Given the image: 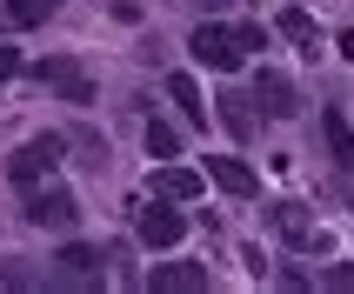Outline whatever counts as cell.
I'll return each mask as SVG.
<instances>
[{"label": "cell", "instance_id": "obj_1", "mask_svg": "<svg viewBox=\"0 0 354 294\" xmlns=\"http://www.w3.org/2000/svg\"><path fill=\"white\" fill-rule=\"evenodd\" d=\"M34 80L47 87V94H60L67 107H87V100H94V80H87V67H80V60H67V54L40 60V67H34Z\"/></svg>", "mask_w": 354, "mask_h": 294}, {"label": "cell", "instance_id": "obj_2", "mask_svg": "<svg viewBox=\"0 0 354 294\" xmlns=\"http://www.w3.org/2000/svg\"><path fill=\"white\" fill-rule=\"evenodd\" d=\"M60 154H67V140H60V134H34L14 160H7V174H14L20 187H34L40 174H54V167H60Z\"/></svg>", "mask_w": 354, "mask_h": 294}, {"label": "cell", "instance_id": "obj_3", "mask_svg": "<svg viewBox=\"0 0 354 294\" xmlns=\"http://www.w3.org/2000/svg\"><path fill=\"white\" fill-rule=\"evenodd\" d=\"M194 60L201 67H214V74H234L241 67V40H234V27H194Z\"/></svg>", "mask_w": 354, "mask_h": 294}, {"label": "cell", "instance_id": "obj_4", "mask_svg": "<svg viewBox=\"0 0 354 294\" xmlns=\"http://www.w3.org/2000/svg\"><path fill=\"white\" fill-rule=\"evenodd\" d=\"M74 194H67V187H40L34 201H27V221H34V228H54V235H67V228H74Z\"/></svg>", "mask_w": 354, "mask_h": 294}, {"label": "cell", "instance_id": "obj_5", "mask_svg": "<svg viewBox=\"0 0 354 294\" xmlns=\"http://www.w3.org/2000/svg\"><path fill=\"white\" fill-rule=\"evenodd\" d=\"M134 235L147 241V248H160V255H167V248H180V235H187V221L174 214V208H140V221H134Z\"/></svg>", "mask_w": 354, "mask_h": 294}, {"label": "cell", "instance_id": "obj_6", "mask_svg": "<svg viewBox=\"0 0 354 294\" xmlns=\"http://www.w3.org/2000/svg\"><path fill=\"white\" fill-rule=\"evenodd\" d=\"M248 100H261V114H268V120H288L301 107L295 87H288V74H274V67H261V74H254V94H248Z\"/></svg>", "mask_w": 354, "mask_h": 294}, {"label": "cell", "instance_id": "obj_7", "mask_svg": "<svg viewBox=\"0 0 354 294\" xmlns=\"http://www.w3.org/2000/svg\"><path fill=\"white\" fill-rule=\"evenodd\" d=\"M207 174H214V181H221V187H227L234 201H254V194H261L254 167H248V160H234V154H214V160H207Z\"/></svg>", "mask_w": 354, "mask_h": 294}, {"label": "cell", "instance_id": "obj_8", "mask_svg": "<svg viewBox=\"0 0 354 294\" xmlns=\"http://www.w3.org/2000/svg\"><path fill=\"white\" fill-rule=\"evenodd\" d=\"M147 288H160V294H194V288H207V268H194V261H160L154 275H147Z\"/></svg>", "mask_w": 354, "mask_h": 294}, {"label": "cell", "instance_id": "obj_9", "mask_svg": "<svg viewBox=\"0 0 354 294\" xmlns=\"http://www.w3.org/2000/svg\"><path fill=\"white\" fill-rule=\"evenodd\" d=\"M274 228H281L288 241H295V248H321V228H315L308 214H301L295 201H281V208H274Z\"/></svg>", "mask_w": 354, "mask_h": 294}, {"label": "cell", "instance_id": "obj_10", "mask_svg": "<svg viewBox=\"0 0 354 294\" xmlns=\"http://www.w3.org/2000/svg\"><path fill=\"white\" fill-rule=\"evenodd\" d=\"M221 127L234 140H254V107H248V94H221Z\"/></svg>", "mask_w": 354, "mask_h": 294}, {"label": "cell", "instance_id": "obj_11", "mask_svg": "<svg viewBox=\"0 0 354 294\" xmlns=\"http://www.w3.org/2000/svg\"><path fill=\"white\" fill-rule=\"evenodd\" d=\"M154 194L160 201H194L201 194V174H187V167H160V174H154Z\"/></svg>", "mask_w": 354, "mask_h": 294}, {"label": "cell", "instance_id": "obj_12", "mask_svg": "<svg viewBox=\"0 0 354 294\" xmlns=\"http://www.w3.org/2000/svg\"><path fill=\"white\" fill-rule=\"evenodd\" d=\"M321 134H328V147H335V160H341V167L354 174V127H348V120L335 114V107L321 114Z\"/></svg>", "mask_w": 354, "mask_h": 294}, {"label": "cell", "instance_id": "obj_13", "mask_svg": "<svg viewBox=\"0 0 354 294\" xmlns=\"http://www.w3.org/2000/svg\"><path fill=\"white\" fill-rule=\"evenodd\" d=\"M60 281H100V255L94 248H60Z\"/></svg>", "mask_w": 354, "mask_h": 294}, {"label": "cell", "instance_id": "obj_14", "mask_svg": "<svg viewBox=\"0 0 354 294\" xmlns=\"http://www.w3.org/2000/svg\"><path fill=\"white\" fill-rule=\"evenodd\" d=\"M167 100H180V114H187V120H207V100H201V87H194L187 74L167 80Z\"/></svg>", "mask_w": 354, "mask_h": 294}, {"label": "cell", "instance_id": "obj_15", "mask_svg": "<svg viewBox=\"0 0 354 294\" xmlns=\"http://www.w3.org/2000/svg\"><path fill=\"white\" fill-rule=\"evenodd\" d=\"M54 7H60V0H7V20H14V27H40Z\"/></svg>", "mask_w": 354, "mask_h": 294}, {"label": "cell", "instance_id": "obj_16", "mask_svg": "<svg viewBox=\"0 0 354 294\" xmlns=\"http://www.w3.org/2000/svg\"><path fill=\"white\" fill-rule=\"evenodd\" d=\"M147 154H154V160L180 154V134H174V120H147Z\"/></svg>", "mask_w": 354, "mask_h": 294}, {"label": "cell", "instance_id": "obj_17", "mask_svg": "<svg viewBox=\"0 0 354 294\" xmlns=\"http://www.w3.org/2000/svg\"><path fill=\"white\" fill-rule=\"evenodd\" d=\"M281 34H288V40H301V47L315 54V20L301 14V7H295V14H281Z\"/></svg>", "mask_w": 354, "mask_h": 294}, {"label": "cell", "instance_id": "obj_18", "mask_svg": "<svg viewBox=\"0 0 354 294\" xmlns=\"http://www.w3.org/2000/svg\"><path fill=\"white\" fill-rule=\"evenodd\" d=\"M20 74V47H7V40H0V80H14Z\"/></svg>", "mask_w": 354, "mask_h": 294}, {"label": "cell", "instance_id": "obj_19", "mask_svg": "<svg viewBox=\"0 0 354 294\" xmlns=\"http://www.w3.org/2000/svg\"><path fill=\"white\" fill-rule=\"evenodd\" d=\"M321 281H328V288H354V268H328Z\"/></svg>", "mask_w": 354, "mask_h": 294}, {"label": "cell", "instance_id": "obj_20", "mask_svg": "<svg viewBox=\"0 0 354 294\" xmlns=\"http://www.w3.org/2000/svg\"><path fill=\"white\" fill-rule=\"evenodd\" d=\"M335 47H341V60H354V27H348V34L335 40Z\"/></svg>", "mask_w": 354, "mask_h": 294}]
</instances>
